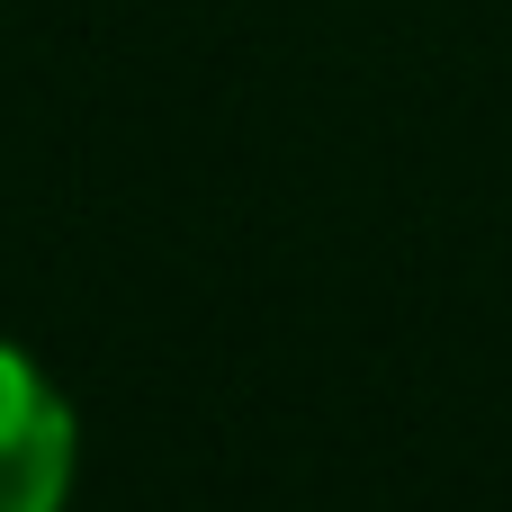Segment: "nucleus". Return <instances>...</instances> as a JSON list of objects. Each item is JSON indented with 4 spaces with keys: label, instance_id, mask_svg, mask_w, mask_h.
<instances>
[{
    "label": "nucleus",
    "instance_id": "obj_1",
    "mask_svg": "<svg viewBox=\"0 0 512 512\" xmlns=\"http://www.w3.org/2000/svg\"><path fill=\"white\" fill-rule=\"evenodd\" d=\"M72 468H81L72 405L54 396V378L27 351L0 342V512H63Z\"/></svg>",
    "mask_w": 512,
    "mask_h": 512
}]
</instances>
